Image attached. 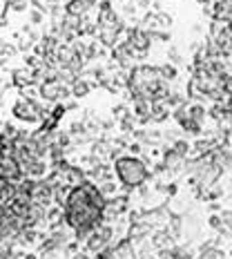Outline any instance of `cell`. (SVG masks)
<instances>
[{"mask_svg": "<svg viewBox=\"0 0 232 259\" xmlns=\"http://www.w3.org/2000/svg\"><path fill=\"white\" fill-rule=\"evenodd\" d=\"M212 29L199 65L201 87L232 117V0H210Z\"/></svg>", "mask_w": 232, "mask_h": 259, "instance_id": "obj_1", "label": "cell"}, {"mask_svg": "<svg viewBox=\"0 0 232 259\" xmlns=\"http://www.w3.org/2000/svg\"><path fill=\"white\" fill-rule=\"evenodd\" d=\"M107 199L94 183L83 181L70 190L63 203V221L74 230L76 239H87L92 230L98 228L105 219Z\"/></svg>", "mask_w": 232, "mask_h": 259, "instance_id": "obj_2", "label": "cell"}, {"mask_svg": "<svg viewBox=\"0 0 232 259\" xmlns=\"http://www.w3.org/2000/svg\"><path fill=\"white\" fill-rule=\"evenodd\" d=\"M114 168H116V177L121 179V183L127 186V188H139V186L150 177L145 165H143L139 159H132V157L118 159Z\"/></svg>", "mask_w": 232, "mask_h": 259, "instance_id": "obj_3", "label": "cell"}, {"mask_svg": "<svg viewBox=\"0 0 232 259\" xmlns=\"http://www.w3.org/2000/svg\"><path fill=\"white\" fill-rule=\"evenodd\" d=\"M110 239H112V228L107 224H101L98 228L92 230V235L87 237V250H94V253H98V250L107 248Z\"/></svg>", "mask_w": 232, "mask_h": 259, "instance_id": "obj_4", "label": "cell"}, {"mask_svg": "<svg viewBox=\"0 0 232 259\" xmlns=\"http://www.w3.org/2000/svg\"><path fill=\"white\" fill-rule=\"evenodd\" d=\"M11 241H5V239H0V259H9L11 257Z\"/></svg>", "mask_w": 232, "mask_h": 259, "instance_id": "obj_5", "label": "cell"}, {"mask_svg": "<svg viewBox=\"0 0 232 259\" xmlns=\"http://www.w3.org/2000/svg\"><path fill=\"white\" fill-rule=\"evenodd\" d=\"M94 259H118V257H116V253L112 248H103V250H98V253H96Z\"/></svg>", "mask_w": 232, "mask_h": 259, "instance_id": "obj_6", "label": "cell"}, {"mask_svg": "<svg viewBox=\"0 0 232 259\" xmlns=\"http://www.w3.org/2000/svg\"><path fill=\"white\" fill-rule=\"evenodd\" d=\"M101 192H103V197H105V194H114L116 192V186H114V183H105V186L101 188Z\"/></svg>", "mask_w": 232, "mask_h": 259, "instance_id": "obj_7", "label": "cell"}]
</instances>
